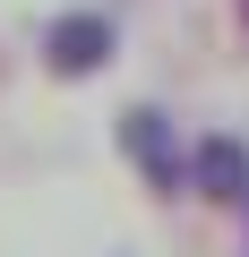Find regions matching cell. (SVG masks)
Instances as JSON below:
<instances>
[{
  "mask_svg": "<svg viewBox=\"0 0 249 257\" xmlns=\"http://www.w3.org/2000/svg\"><path fill=\"white\" fill-rule=\"evenodd\" d=\"M120 155L138 163V180H146L155 197H181V189H189V146L172 138V120H163L155 103H129V111H120Z\"/></svg>",
  "mask_w": 249,
  "mask_h": 257,
  "instance_id": "1",
  "label": "cell"
},
{
  "mask_svg": "<svg viewBox=\"0 0 249 257\" xmlns=\"http://www.w3.org/2000/svg\"><path fill=\"white\" fill-rule=\"evenodd\" d=\"M112 43H120V35H112L103 9H60V18L43 26V69H52V77H95V69L112 60Z\"/></svg>",
  "mask_w": 249,
  "mask_h": 257,
  "instance_id": "2",
  "label": "cell"
},
{
  "mask_svg": "<svg viewBox=\"0 0 249 257\" xmlns=\"http://www.w3.org/2000/svg\"><path fill=\"white\" fill-rule=\"evenodd\" d=\"M189 189L206 197V206H249V146L240 138H198L189 146Z\"/></svg>",
  "mask_w": 249,
  "mask_h": 257,
  "instance_id": "3",
  "label": "cell"
},
{
  "mask_svg": "<svg viewBox=\"0 0 249 257\" xmlns=\"http://www.w3.org/2000/svg\"><path fill=\"white\" fill-rule=\"evenodd\" d=\"M240 18H249V0H240Z\"/></svg>",
  "mask_w": 249,
  "mask_h": 257,
  "instance_id": "4",
  "label": "cell"
}]
</instances>
